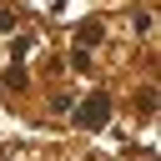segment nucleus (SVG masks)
<instances>
[{"label":"nucleus","instance_id":"f257e3e1","mask_svg":"<svg viewBox=\"0 0 161 161\" xmlns=\"http://www.w3.org/2000/svg\"><path fill=\"white\" fill-rule=\"evenodd\" d=\"M75 121L91 126V131H101V126L111 121V96H86V101L75 106Z\"/></svg>","mask_w":161,"mask_h":161},{"label":"nucleus","instance_id":"f03ea898","mask_svg":"<svg viewBox=\"0 0 161 161\" xmlns=\"http://www.w3.org/2000/svg\"><path fill=\"white\" fill-rule=\"evenodd\" d=\"M75 40H80V50H91V45H96V40H101V20H86V25H80V35H75Z\"/></svg>","mask_w":161,"mask_h":161},{"label":"nucleus","instance_id":"7ed1b4c3","mask_svg":"<svg viewBox=\"0 0 161 161\" xmlns=\"http://www.w3.org/2000/svg\"><path fill=\"white\" fill-rule=\"evenodd\" d=\"M10 25H15V20H10V10L0 5V30H10Z\"/></svg>","mask_w":161,"mask_h":161}]
</instances>
